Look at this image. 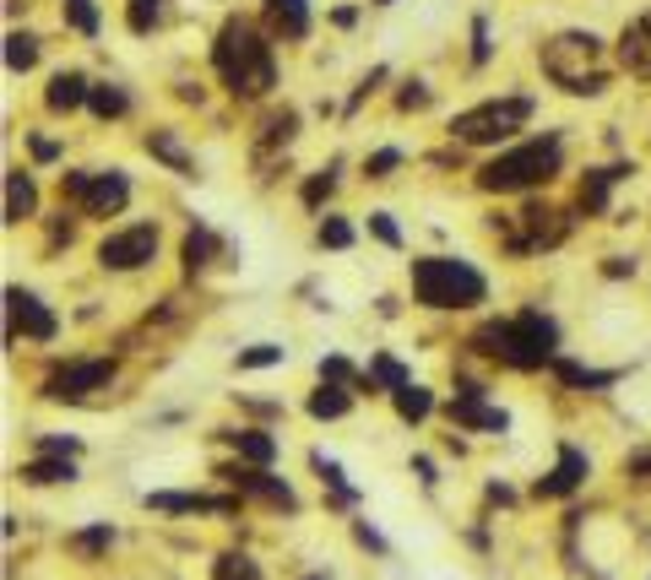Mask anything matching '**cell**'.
<instances>
[{"label": "cell", "mask_w": 651, "mask_h": 580, "mask_svg": "<svg viewBox=\"0 0 651 580\" xmlns=\"http://www.w3.org/2000/svg\"><path fill=\"white\" fill-rule=\"evenodd\" d=\"M217 250H223V239H217L206 223H195L191 234H185V250H180V256H185V271H206Z\"/></svg>", "instance_id": "cell-26"}, {"label": "cell", "mask_w": 651, "mask_h": 580, "mask_svg": "<svg viewBox=\"0 0 651 580\" xmlns=\"http://www.w3.org/2000/svg\"><path fill=\"white\" fill-rule=\"evenodd\" d=\"M381 82H386V65H375V71H370V76H364V82H359V93H353V98H348V109H359V104H364V98H370V93H375V87H381Z\"/></svg>", "instance_id": "cell-44"}, {"label": "cell", "mask_w": 651, "mask_h": 580, "mask_svg": "<svg viewBox=\"0 0 651 580\" xmlns=\"http://www.w3.org/2000/svg\"><path fill=\"white\" fill-rule=\"evenodd\" d=\"M581 483H586V455L576 451V445H559L554 472L537 477V500H565V494H576Z\"/></svg>", "instance_id": "cell-15"}, {"label": "cell", "mask_w": 651, "mask_h": 580, "mask_svg": "<svg viewBox=\"0 0 651 580\" xmlns=\"http://www.w3.org/2000/svg\"><path fill=\"white\" fill-rule=\"evenodd\" d=\"M407 380H413V375H407V364H396V358H391V353H375V358H370V369H364V375H359V386H370V390H402L407 386Z\"/></svg>", "instance_id": "cell-22"}, {"label": "cell", "mask_w": 651, "mask_h": 580, "mask_svg": "<svg viewBox=\"0 0 651 580\" xmlns=\"http://www.w3.org/2000/svg\"><path fill=\"white\" fill-rule=\"evenodd\" d=\"M260 11H266V28L277 39H288V44L310 39V0H266Z\"/></svg>", "instance_id": "cell-16"}, {"label": "cell", "mask_w": 651, "mask_h": 580, "mask_svg": "<svg viewBox=\"0 0 651 580\" xmlns=\"http://www.w3.org/2000/svg\"><path fill=\"white\" fill-rule=\"evenodd\" d=\"M370 234H375L381 245H391V250H402V228L391 223V212H370Z\"/></svg>", "instance_id": "cell-39"}, {"label": "cell", "mask_w": 651, "mask_h": 580, "mask_svg": "<svg viewBox=\"0 0 651 580\" xmlns=\"http://www.w3.org/2000/svg\"><path fill=\"white\" fill-rule=\"evenodd\" d=\"M310 580H331V576H310Z\"/></svg>", "instance_id": "cell-51"}, {"label": "cell", "mask_w": 651, "mask_h": 580, "mask_svg": "<svg viewBox=\"0 0 651 580\" xmlns=\"http://www.w3.org/2000/svg\"><path fill=\"white\" fill-rule=\"evenodd\" d=\"M6 65H11V71H33V65H39V39H33V33H11V39H6Z\"/></svg>", "instance_id": "cell-34"}, {"label": "cell", "mask_w": 651, "mask_h": 580, "mask_svg": "<svg viewBox=\"0 0 651 580\" xmlns=\"http://www.w3.org/2000/svg\"><path fill=\"white\" fill-rule=\"evenodd\" d=\"M602 271H608V277H630V271H636V260H619V256H613L608 266H602Z\"/></svg>", "instance_id": "cell-49"}, {"label": "cell", "mask_w": 651, "mask_h": 580, "mask_svg": "<svg viewBox=\"0 0 651 580\" xmlns=\"http://www.w3.org/2000/svg\"><path fill=\"white\" fill-rule=\"evenodd\" d=\"M413 299L424 310H472V304L489 299V282L467 260L424 256V260H413Z\"/></svg>", "instance_id": "cell-4"}, {"label": "cell", "mask_w": 651, "mask_h": 580, "mask_svg": "<svg viewBox=\"0 0 651 580\" xmlns=\"http://www.w3.org/2000/svg\"><path fill=\"white\" fill-rule=\"evenodd\" d=\"M294 130H299V115H294V109L271 115V120H266V147H277V141H294Z\"/></svg>", "instance_id": "cell-38"}, {"label": "cell", "mask_w": 651, "mask_h": 580, "mask_svg": "<svg viewBox=\"0 0 651 580\" xmlns=\"http://www.w3.org/2000/svg\"><path fill=\"white\" fill-rule=\"evenodd\" d=\"M33 158H39V163H55V158H61V147H55L50 136H33Z\"/></svg>", "instance_id": "cell-47"}, {"label": "cell", "mask_w": 651, "mask_h": 580, "mask_svg": "<svg viewBox=\"0 0 651 580\" xmlns=\"http://www.w3.org/2000/svg\"><path fill=\"white\" fill-rule=\"evenodd\" d=\"M87 109H93L98 120H120V115L130 109V93H126V87H115V82H104V87H93Z\"/></svg>", "instance_id": "cell-30"}, {"label": "cell", "mask_w": 651, "mask_h": 580, "mask_svg": "<svg viewBox=\"0 0 651 580\" xmlns=\"http://www.w3.org/2000/svg\"><path fill=\"white\" fill-rule=\"evenodd\" d=\"M212 580H266V576H260V565L250 554H223V559L212 565Z\"/></svg>", "instance_id": "cell-32"}, {"label": "cell", "mask_w": 651, "mask_h": 580, "mask_svg": "<svg viewBox=\"0 0 651 580\" xmlns=\"http://www.w3.org/2000/svg\"><path fill=\"white\" fill-rule=\"evenodd\" d=\"M217 477H223V483H234L239 494H256V500H266V505H277V511H299L294 488H288L282 477H271L266 466H256V461H250V466H223Z\"/></svg>", "instance_id": "cell-12"}, {"label": "cell", "mask_w": 651, "mask_h": 580, "mask_svg": "<svg viewBox=\"0 0 651 580\" xmlns=\"http://www.w3.org/2000/svg\"><path fill=\"white\" fill-rule=\"evenodd\" d=\"M76 477V466H71V455H39V461H28L22 466V483H39V488H50V483H71Z\"/></svg>", "instance_id": "cell-24"}, {"label": "cell", "mask_w": 651, "mask_h": 580, "mask_svg": "<svg viewBox=\"0 0 651 580\" xmlns=\"http://www.w3.org/2000/svg\"><path fill=\"white\" fill-rule=\"evenodd\" d=\"M234 451L245 455V461H256V466H266V461H277V440L266 434V429H228L223 434Z\"/></svg>", "instance_id": "cell-23"}, {"label": "cell", "mask_w": 651, "mask_h": 580, "mask_svg": "<svg viewBox=\"0 0 651 580\" xmlns=\"http://www.w3.org/2000/svg\"><path fill=\"white\" fill-rule=\"evenodd\" d=\"M348 407H353V396L337 386V380H321V390L310 396V418H321V423H326V418H342Z\"/></svg>", "instance_id": "cell-29"}, {"label": "cell", "mask_w": 651, "mask_h": 580, "mask_svg": "<svg viewBox=\"0 0 651 580\" xmlns=\"http://www.w3.org/2000/svg\"><path fill=\"white\" fill-rule=\"evenodd\" d=\"M87 98H93V82H87L82 71H61V76H50V93H44L50 115H76Z\"/></svg>", "instance_id": "cell-18"}, {"label": "cell", "mask_w": 651, "mask_h": 580, "mask_svg": "<svg viewBox=\"0 0 651 580\" xmlns=\"http://www.w3.org/2000/svg\"><path fill=\"white\" fill-rule=\"evenodd\" d=\"M109 386H115V358H71L44 380V396L50 401H87L93 390Z\"/></svg>", "instance_id": "cell-9"}, {"label": "cell", "mask_w": 651, "mask_h": 580, "mask_svg": "<svg viewBox=\"0 0 651 580\" xmlns=\"http://www.w3.org/2000/svg\"><path fill=\"white\" fill-rule=\"evenodd\" d=\"M451 423H461V429H478V434H505V429H511V418H505L500 407H489V401H483V386H456Z\"/></svg>", "instance_id": "cell-13"}, {"label": "cell", "mask_w": 651, "mask_h": 580, "mask_svg": "<svg viewBox=\"0 0 651 580\" xmlns=\"http://www.w3.org/2000/svg\"><path fill=\"white\" fill-rule=\"evenodd\" d=\"M597 61H602V39L597 33H559V39L543 44V76L554 87L576 93V98H597L608 87V76L597 71Z\"/></svg>", "instance_id": "cell-5"}, {"label": "cell", "mask_w": 651, "mask_h": 580, "mask_svg": "<svg viewBox=\"0 0 651 580\" xmlns=\"http://www.w3.org/2000/svg\"><path fill=\"white\" fill-rule=\"evenodd\" d=\"M472 347L483 358H500L511 369H543L559 353V325L548 321L543 310H521L516 321H489L472 331Z\"/></svg>", "instance_id": "cell-2"}, {"label": "cell", "mask_w": 651, "mask_h": 580, "mask_svg": "<svg viewBox=\"0 0 651 580\" xmlns=\"http://www.w3.org/2000/svg\"><path fill=\"white\" fill-rule=\"evenodd\" d=\"M565 234H570V217L565 212H554V206H521L516 217H511V228H505V245L526 256V250L565 245Z\"/></svg>", "instance_id": "cell-8"}, {"label": "cell", "mask_w": 651, "mask_h": 580, "mask_svg": "<svg viewBox=\"0 0 651 580\" xmlns=\"http://www.w3.org/2000/svg\"><path fill=\"white\" fill-rule=\"evenodd\" d=\"M321 380L348 386V380H359V375H353V364H348V358H321Z\"/></svg>", "instance_id": "cell-42"}, {"label": "cell", "mask_w": 651, "mask_h": 580, "mask_svg": "<svg viewBox=\"0 0 651 580\" xmlns=\"http://www.w3.org/2000/svg\"><path fill=\"white\" fill-rule=\"evenodd\" d=\"M625 174H636V169H630V163H613V169H591V174L581 180V212H591V217H597V212L608 206V191H613V185H619Z\"/></svg>", "instance_id": "cell-21"}, {"label": "cell", "mask_w": 651, "mask_h": 580, "mask_svg": "<svg viewBox=\"0 0 651 580\" xmlns=\"http://www.w3.org/2000/svg\"><path fill=\"white\" fill-rule=\"evenodd\" d=\"M158 256V228L152 223H136V228H120L98 245V266L104 271H141L147 260Z\"/></svg>", "instance_id": "cell-10"}, {"label": "cell", "mask_w": 651, "mask_h": 580, "mask_svg": "<svg viewBox=\"0 0 651 580\" xmlns=\"http://www.w3.org/2000/svg\"><path fill=\"white\" fill-rule=\"evenodd\" d=\"M6 315H11V336L22 331L28 342H55V331H61V321L44 310V299L28 288H6Z\"/></svg>", "instance_id": "cell-11"}, {"label": "cell", "mask_w": 651, "mask_h": 580, "mask_svg": "<svg viewBox=\"0 0 651 580\" xmlns=\"http://www.w3.org/2000/svg\"><path fill=\"white\" fill-rule=\"evenodd\" d=\"M147 152H152L158 163H169L180 180H195V158L185 152V141H180L174 130H147Z\"/></svg>", "instance_id": "cell-19"}, {"label": "cell", "mask_w": 651, "mask_h": 580, "mask_svg": "<svg viewBox=\"0 0 651 580\" xmlns=\"http://www.w3.org/2000/svg\"><path fill=\"white\" fill-rule=\"evenodd\" d=\"M147 511H163V516H234L239 500H223V494H147Z\"/></svg>", "instance_id": "cell-14"}, {"label": "cell", "mask_w": 651, "mask_h": 580, "mask_svg": "<svg viewBox=\"0 0 651 580\" xmlns=\"http://www.w3.org/2000/svg\"><path fill=\"white\" fill-rule=\"evenodd\" d=\"M483 61H489V22L478 17L472 22V65H483Z\"/></svg>", "instance_id": "cell-45"}, {"label": "cell", "mask_w": 651, "mask_h": 580, "mask_svg": "<svg viewBox=\"0 0 651 580\" xmlns=\"http://www.w3.org/2000/svg\"><path fill=\"white\" fill-rule=\"evenodd\" d=\"M331 22H337V28H353V22H359V11H353V6H337V11H331Z\"/></svg>", "instance_id": "cell-48"}, {"label": "cell", "mask_w": 651, "mask_h": 580, "mask_svg": "<svg viewBox=\"0 0 651 580\" xmlns=\"http://www.w3.org/2000/svg\"><path fill=\"white\" fill-rule=\"evenodd\" d=\"M212 71L223 76V87L234 98H266L277 87V65H271V44L260 39L245 17H228L217 28V44H212Z\"/></svg>", "instance_id": "cell-1"}, {"label": "cell", "mask_w": 651, "mask_h": 580, "mask_svg": "<svg viewBox=\"0 0 651 580\" xmlns=\"http://www.w3.org/2000/svg\"><path fill=\"white\" fill-rule=\"evenodd\" d=\"M396 163H402V152H396V147H381V152L364 163V174H370V180H391V169H396Z\"/></svg>", "instance_id": "cell-41"}, {"label": "cell", "mask_w": 651, "mask_h": 580, "mask_svg": "<svg viewBox=\"0 0 651 580\" xmlns=\"http://www.w3.org/2000/svg\"><path fill=\"white\" fill-rule=\"evenodd\" d=\"M391 401H396V418H402V423H424V418L435 412V396L424 386H413V380L402 390H391Z\"/></svg>", "instance_id": "cell-28"}, {"label": "cell", "mask_w": 651, "mask_h": 580, "mask_svg": "<svg viewBox=\"0 0 651 580\" xmlns=\"http://www.w3.org/2000/svg\"><path fill=\"white\" fill-rule=\"evenodd\" d=\"M316 239H321L326 250H348V245H353V228H348L342 217H326L321 228H316Z\"/></svg>", "instance_id": "cell-37"}, {"label": "cell", "mask_w": 651, "mask_h": 580, "mask_svg": "<svg viewBox=\"0 0 651 580\" xmlns=\"http://www.w3.org/2000/svg\"><path fill=\"white\" fill-rule=\"evenodd\" d=\"M353 537H359V543H364L370 554H386V537H381L375 526H364V520H353Z\"/></svg>", "instance_id": "cell-46"}, {"label": "cell", "mask_w": 651, "mask_h": 580, "mask_svg": "<svg viewBox=\"0 0 651 580\" xmlns=\"http://www.w3.org/2000/svg\"><path fill=\"white\" fill-rule=\"evenodd\" d=\"M234 364H239V369H271V364H282V347H277V342H256V347H245Z\"/></svg>", "instance_id": "cell-36"}, {"label": "cell", "mask_w": 651, "mask_h": 580, "mask_svg": "<svg viewBox=\"0 0 651 580\" xmlns=\"http://www.w3.org/2000/svg\"><path fill=\"white\" fill-rule=\"evenodd\" d=\"M33 212H39L33 174H28V169H11V174H6V223H28Z\"/></svg>", "instance_id": "cell-20"}, {"label": "cell", "mask_w": 651, "mask_h": 580, "mask_svg": "<svg viewBox=\"0 0 651 580\" xmlns=\"http://www.w3.org/2000/svg\"><path fill=\"white\" fill-rule=\"evenodd\" d=\"M559 163H565L559 136H532V141H521V147L489 158V163L478 169V191L516 195V191H532V185H548V180L559 174Z\"/></svg>", "instance_id": "cell-3"}, {"label": "cell", "mask_w": 651, "mask_h": 580, "mask_svg": "<svg viewBox=\"0 0 651 580\" xmlns=\"http://www.w3.org/2000/svg\"><path fill=\"white\" fill-rule=\"evenodd\" d=\"M310 466L321 472V483L331 488V500H337V505H359V488L342 477V466H337V461H331L326 451H310Z\"/></svg>", "instance_id": "cell-27"}, {"label": "cell", "mask_w": 651, "mask_h": 580, "mask_svg": "<svg viewBox=\"0 0 651 580\" xmlns=\"http://www.w3.org/2000/svg\"><path fill=\"white\" fill-rule=\"evenodd\" d=\"M158 22H163V0H126V28H130V33H141V39H147Z\"/></svg>", "instance_id": "cell-31"}, {"label": "cell", "mask_w": 651, "mask_h": 580, "mask_svg": "<svg viewBox=\"0 0 651 580\" xmlns=\"http://www.w3.org/2000/svg\"><path fill=\"white\" fill-rule=\"evenodd\" d=\"M396 104H402V109H424V104H429V82H407V87L396 93Z\"/></svg>", "instance_id": "cell-43"}, {"label": "cell", "mask_w": 651, "mask_h": 580, "mask_svg": "<svg viewBox=\"0 0 651 580\" xmlns=\"http://www.w3.org/2000/svg\"><path fill=\"white\" fill-rule=\"evenodd\" d=\"M526 120H532V98L526 93H516V98H489V104L456 115L451 136L456 141H472V147H489V141H511Z\"/></svg>", "instance_id": "cell-6"}, {"label": "cell", "mask_w": 651, "mask_h": 580, "mask_svg": "<svg viewBox=\"0 0 651 580\" xmlns=\"http://www.w3.org/2000/svg\"><path fill=\"white\" fill-rule=\"evenodd\" d=\"M619 65H625L630 76L651 82V17H636V22L619 33Z\"/></svg>", "instance_id": "cell-17"}, {"label": "cell", "mask_w": 651, "mask_h": 580, "mask_svg": "<svg viewBox=\"0 0 651 580\" xmlns=\"http://www.w3.org/2000/svg\"><path fill=\"white\" fill-rule=\"evenodd\" d=\"M331 191H337V169H326V174H316V180H305V206H321Z\"/></svg>", "instance_id": "cell-40"}, {"label": "cell", "mask_w": 651, "mask_h": 580, "mask_svg": "<svg viewBox=\"0 0 651 580\" xmlns=\"http://www.w3.org/2000/svg\"><path fill=\"white\" fill-rule=\"evenodd\" d=\"M375 6H396V0H375Z\"/></svg>", "instance_id": "cell-50"}, {"label": "cell", "mask_w": 651, "mask_h": 580, "mask_svg": "<svg viewBox=\"0 0 651 580\" xmlns=\"http://www.w3.org/2000/svg\"><path fill=\"white\" fill-rule=\"evenodd\" d=\"M109 543H115V526L104 520V526H87V531H76V537H71V554H82V559H98Z\"/></svg>", "instance_id": "cell-33"}, {"label": "cell", "mask_w": 651, "mask_h": 580, "mask_svg": "<svg viewBox=\"0 0 651 580\" xmlns=\"http://www.w3.org/2000/svg\"><path fill=\"white\" fill-rule=\"evenodd\" d=\"M554 375H559V386L570 390H608L613 380H619V369H586V364H554Z\"/></svg>", "instance_id": "cell-25"}, {"label": "cell", "mask_w": 651, "mask_h": 580, "mask_svg": "<svg viewBox=\"0 0 651 580\" xmlns=\"http://www.w3.org/2000/svg\"><path fill=\"white\" fill-rule=\"evenodd\" d=\"M61 195L65 201H76L87 217H115V212L130 201V180L120 174V169H109V174L71 169V174H61Z\"/></svg>", "instance_id": "cell-7"}, {"label": "cell", "mask_w": 651, "mask_h": 580, "mask_svg": "<svg viewBox=\"0 0 651 580\" xmlns=\"http://www.w3.org/2000/svg\"><path fill=\"white\" fill-rule=\"evenodd\" d=\"M61 11L82 39H98V6L93 0H61Z\"/></svg>", "instance_id": "cell-35"}]
</instances>
